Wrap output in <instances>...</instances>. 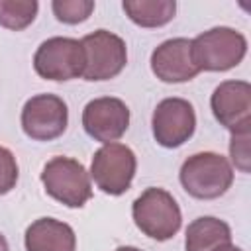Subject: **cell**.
Returning <instances> with one entry per match:
<instances>
[{
	"label": "cell",
	"instance_id": "obj_1",
	"mask_svg": "<svg viewBox=\"0 0 251 251\" xmlns=\"http://www.w3.org/2000/svg\"><path fill=\"white\" fill-rule=\"evenodd\" d=\"M182 188L198 200H214L224 196L233 182V169L229 161L214 151L190 155L178 173Z\"/></svg>",
	"mask_w": 251,
	"mask_h": 251
},
{
	"label": "cell",
	"instance_id": "obj_2",
	"mask_svg": "<svg viewBox=\"0 0 251 251\" xmlns=\"http://www.w3.org/2000/svg\"><path fill=\"white\" fill-rule=\"evenodd\" d=\"M192 61L198 71L224 73L237 67L247 53V39L233 27H212L190 39Z\"/></svg>",
	"mask_w": 251,
	"mask_h": 251
},
{
	"label": "cell",
	"instance_id": "obj_3",
	"mask_svg": "<svg viewBox=\"0 0 251 251\" xmlns=\"http://www.w3.org/2000/svg\"><path fill=\"white\" fill-rule=\"evenodd\" d=\"M131 218L141 233L157 241L175 237L182 224V214L173 194L157 186L145 188L133 200Z\"/></svg>",
	"mask_w": 251,
	"mask_h": 251
},
{
	"label": "cell",
	"instance_id": "obj_4",
	"mask_svg": "<svg viewBox=\"0 0 251 251\" xmlns=\"http://www.w3.org/2000/svg\"><path fill=\"white\" fill-rule=\"evenodd\" d=\"M45 192L67 208H82L92 198L90 175L73 157H53L41 171Z\"/></svg>",
	"mask_w": 251,
	"mask_h": 251
},
{
	"label": "cell",
	"instance_id": "obj_5",
	"mask_svg": "<svg viewBox=\"0 0 251 251\" xmlns=\"http://www.w3.org/2000/svg\"><path fill=\"white\" fill-rule=\"evenodd\" d=\"M137 159L135 153L124 143H104L92 157L90 178L94 184L110 196L124 194L135 176Z\"/></svg>",
	"mask_w": 251,
	"mask_h": 251
},
{
	"label": "cell",
	"instance_id": "obj_6",
	"mask_svg": "<svg viewBox=\"0 0 251 251\" xmlns=\"http://www.w3.org/2000/svg\"><path fill=\"white\" fill-rule=\"evenodd\" d=\"M84 51V80H110L118 76L127 63L126 41L108 31L96 29L80 39Z\"/></svg>",
	"mask_w": 251,
	"mask_h": 251
},
{
	"label": "cell",
	"instance_id": "obj_7",
	"mask_svg": "<svg viewBox=\"0 0 251 251\" xmlns=\"http://www.w3.org/2000/svg\"><path fill=\"white\" fill-rule=\"evenodd\" d=\"M33 69L41 78L57 82L82 76L84 51L80 41L59 35L45 39L33 55Z\"/></svg>",
	"mask_w": 251,
	"mask_h": 251
},
{
	"label": "cell",
	"instance_id": "obj_8",
	"mask_svg": "<svg viewBox=\"0 0 251 251\" xmlns=\"http://www.w3.org/2000/svg\"><path fill=\"white\" fill-rule=\"evenodd\" d=\"M22 129L33 141H53L67 129L69 110L55 94H35L22 108Z\"/></svg>",
	"mask_w": 251,
	"mask_h": 251
},
{
	"label": "cell",
	"instance_id": "obj_9",
	"mask_svg": "<svg viewBox=\"0 0 251 251\" xmlns=\"http://www.w3.org/2000/svg\"><path fill=\"white\" fill-rule=\"evenodd\" d=\"M153 137L161 147L175 149L186 143L196 129V114L184 98H165L157 104L151 118Z\"/></svg>",
	"mask_w": 251,
	"mask_h": 251
},
{
	"label": "cell",
	"instance_id": "obj_10",
	"mask_svg": "<svg viewBox=\"0 0 251 251\" xmlns=\"http://www.w3.org/2000/svg\"><path fill=\"white\" fill-rule=\"evenodd\" d=\"M214 118L231 133L251 131V84L247 80H224L210 98Z\"/></svg>",
	"mask_w": 251,
	"mask_h": 251
},
{
	"label": "cell",
	"instance_id": "obj_11",
	"mask_svg": "<svg viewBox=\"0 0 251 251\" xmlns=\"http://www.w3.org/2000/svg\"><path fill=\"white\" fill-rule=\"evenodd\" d=\"M129 126V108L114 96L90 100L82 110L84 131L100 143H116Z\"/></svg>",
	"mask_w": 251,
	"mask_h": 251
},
{
	"label": "cell",
	"instance_id": "obj_12",
	"mask_svg": "<svg viewBox=\"0 0 251 251\" xmlns=\"http://www.w3.org/2000/svg\"><path fill=\"white\" fill-rule=\"evenodd\" d=\"M151 71L163 82H186L200 71L192 61L190 39L173 37L163 41L151 53Z\"/></svg>",
	"mask_w": 251,
	"mask_h": 251
},
{
	"label": "cell",
	"instance_id": "obj_13",
	"mask_svg": "<svg viewBox=\"0 0 251 251\" xmlns=\"http://www.w3.org/2000/svg\"><path fill=\"white\" fill-rule=\"evenodd\" d=\"M25 251H75V229L55 218H39L31 222L24 235Z\"/></svg>",
	"mask_w": 251,
	"mask_h": 251
},
{
	"label": "cell",
	"instance_id": "obj_14",
	"mask_svg": "<svg viewBox=\"0 0 251 251\" xmlns=\"http://www.w3.org/2000/svg\"><path fill=\"white\" fill-rule=\"evenodd\" d=\"M231 243L229 226L214 216H202L188 224L184 249L186 251H218Z\"/></svg>",
	"mask_w": 251,
	"mask_h": 251
},
{
	"label": "cell",
	"instance_id": "obj_15",
	"mask_svg": "<svg viewBox=\"0 0 251 251\" xmlns=\"http://www.w3.org/2000/svg\"><path fill=\"white\" fill-rule=\"evenodd\" d=\"M126 16L141 27H161L175 18V0H126L122 4Z\"/></svg>",
	"mask_w": 251,
	"mask_h": 251
},
{
	"label": "cell",
	"instance_id": "obj_16",
	"mask_svg": "<svg viewBox=\"0 0 251 251\" xmlns=\"http://www.w3.org/2000/svg\"><path fill=\"white\" fill-rule=\"evenodd\" d=\"M39 4L35 0H0V25L12 31H22L33 24Z\"/></svg>",
	"mask_w": 251,
	"mask_h": 251
},
{
	"label": "cell",
	"instance_id": "obj_17",
	"mask_svg": "<svg viewBox=\"0 0 251 251\" xmlns=\"http://www.w3.org/2000/svg\"><path fill=\"white\" fill-rule=\"evenodd\" d=\"M51 8L59 22L75 25L90 18L94 10V2L92 0H53Z\"/></svg>",
	"mask_w": 251,
	"mask_h": 251
},
{
	"label": "cell",
	"instance_id": "obj_18",
	"mask_svg": "<svg viewBox=\"0 0 251 251\" xmlns=\"http://www.w3.org/2000/svg\"><path fill=\"white\" fill-rule=\"evenodd\" d=\"M18 163L10 149L0 145V196L8 194L18 182Z\"/></svg>",
	"mask_w": 251,
	"mask_h": 251
},
{
	"label": "cell",
	"instance_id": "obj_19",
	"mask_svg": "<svg viewBox=\"0 0 251 251\" xmlns=\"http://www.w3.org/2000/svg\"><path fill=\"white\" fill-rule=\"evenodd\" d=\"M249 137L251 131H239V133H231V141H229V157L231 163L241 171V173H249Z\"/></svg>",
	"mask_w": 251,
	"mask_h": 251
},
{
	"label": "cell",
	"instance_id": "obj_20",
	"mask_svg": "<svg viewBox=\"0 0 251 251\" xmlns=\"http://www.w3.org/2000/svg\"><path fill=\"white\" fill-rule=\"evenodd\" d=\"M0 251H10V247H8V241H6V237L0 233Z\"/></svg>",
	"mask_w": 251,
	"mask_h": 251
},
{
	"label": "cell",
	"instance_id": "obj_21",
	"mask_svg": "<svg viewBox=\"0 0 251 251\" xmlns=\"http://www.w3.org/2000/svg\"><path fill=\"white\" fill-rule=\"evenodd\" d=\"M218 251H241V249L235 247L233 243H229V245H226V247H222V249H218Z\"/></svg>",
	"mask_w": 251,
	"mask_h": 251
},
{
	"label": "cell",
	"instance_id": "obj_22",
	"mask_svg": "<svg viewBox=\"0 0 251 251\" xmlns=\"http://www.w3.org/2000/svg\"><path fill=\"white\" fill-rule=\"evenodd\" d=\"M116 251H141V249H137V247H129V245H122V247H118Z\"/></svg>",
	"mask_w": 251,
	"mask_h": 251
}]
</instances>
